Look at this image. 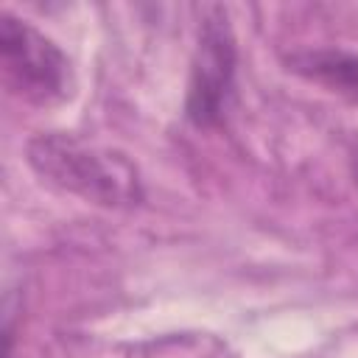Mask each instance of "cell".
I'll return each mask as SVG.
<instances>
[{"label": "cell", "instance_id": "3", "mask_svg": "<svg viewBox=\"0 0 358 358\" xmlns=\"http://www.w3.org/2000/svg\"><path fill=\"white\" fill-rule=\"evenodd\" d=\"M235 62L238 50L227 11L221 6H213L201 20L196 53L190 62L185 112L193 126L207 129L221 120L235 81Z\"/></svg>", "mask_w": 358, "mask_h": 358}, {"label": "cell", "instance_id": "4", "mask_svg": "<svg viewBox=\"0 0 358 358\" xmlns=\"http://www.w3.org/2000/svg\"><path fill=\"white\" fill-rule=\"evenodd\" d=\"M285 64L296 76L358 103V53L341 48H313L285 56Z\"/></svg>", "mask_w": 358, "mask_h": 358}, {"label": "cell", "instance_id": "5", "mask_svg": "<svg viewBox=\"0 0 358 358\" xmlns=\"http://www.w3.org/2000/svg\"><path fill=\"white\" fill-rule=\"evenodd\" d=\"M350 168H352V179H355V185H358V143H355V148H352V157H350Z\"/></svg>", "mask_w": 358, "mask_h": 358}, {"label": "cell", "instance_id": "1", "mask_svg": "<svg viewBox=\"0 0 358 358\" xmlns=\"http://www.w3.org/2000/svg\"><path fill=\"white\" fill-rule=\"evenodd\" d=\"M28 162L50 185L92 204L123 207L143 199L137 171L123 154L70 134H36L28 143Z\"/></svg>", "mask_w": 358, "mask_h": 358}, {"label": "cell", "instance_id": "2", "mask_svg": "<svg viewBox=\"0 0 358 358\" xmlns=\"http://www.w3.org/2000/svg\"><path fill=\"white\" fill-rule=\"evenodd\" d=\"M0 56L8 87L31 103H56L70 95V62L67 56L34 25L11 17H0Z\"/></svg>", "mask_w": 358, "mask_h": 358}]
</instances>
